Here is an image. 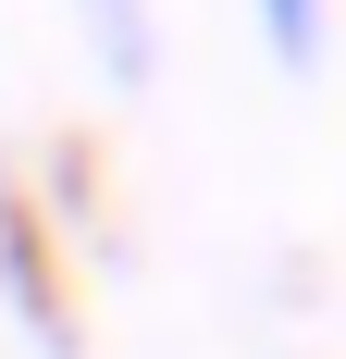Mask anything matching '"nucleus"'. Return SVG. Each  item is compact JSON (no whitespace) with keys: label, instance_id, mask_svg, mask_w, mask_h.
Instances as JSON below:
<instances>
[{"label":"nucleus","instance_id":"nucleus-1","mask_svg":"<svg viewBox=\"0 0 346 359\" xmlns=\"http://www.w3.org/2000/svg\"><path fill=\"white\" fill-rule=\"evenodd\" d=\"M74 37H87V62H99V87H124L137 100L148 74H161V0H62Z\"/></svg>","mask_w":346,"mask_h":359},{"label":"nucleus","instance_id":"nucleus-2","mask_svg":"<svg viewBox=\"0 0 346 359\" xmlns=\"http://www.w3.org/2000/svg\"><path fill=\"white\" fill-rule=\"evenodd\" d=\"M247 25H260V50H272L284 87H310L334 62V0H247Z\"/></svg>","mask_w":346,"mask_h":359},{"label":"nucleus","instance_id":"nucleus-3","mask_svg":"<svg viewBox=\"0 0 346 359\" xmlns=\"http://www.w3.org/2000/svg\"><path fill=\"white\" fill-rule=\"evenodd\" d=\"M334 13H346V0H334Z\"/></svg>","mask_w":346,"mask_h":359}]
</instances>
